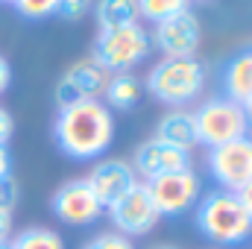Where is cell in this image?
Instances as JSON below:
<instances>
[{"mask_svg": "<svg viewBox=\"0 0 252 249\" xmlns=\"http://www.w3.org/2000/svg\"><path fill=\"white\" fill-rule=\"evenodd\" d=\"M50 211L67 226H91L103 217L106 208L97 199V193L91 190L88 179H70L53 193Z\"/></svg>", "mask_w": 252, "mask_h": 249, "instance_id": "cell-9", "label": "cell"}, {"mask_svg": "<svg viewBox=\"0 0 252 249\" xmlns=\"http://www.w3.org/2000/svg\"><path fill=\"white\" fill-rule=\"evenodd\" d=\"M208 170L220 190L238 193L241 187L252 182V138H235L229 144L211 147L208 150Z\"/></svg>", "mask_w": 252, "mask_h": 249, "instance_id": "cell-6", "label": "cell"}, {"mask_svg": "<svg viewBox=\"0 0 252 249\" xmlns=\"http://www.w3.org/2000/svg\"><path fill=\"white\" fill-rule=\"evenodd\" d=\"M205 88V67L196 56H164L158 64H153L150 76H147V91L170 106V109H182L193 103Z\"/></svg>", "mask_w": 252, "mask_h": 249, "instance_id": "cell-3", "label": "cell"}, {"mask_svg": "<svg viewBox=\"0 0 252 249\" xmlns=\"http://www.w3.org/2000/svg\"><path fill=\"white\" fill-rule=\"evenodd\" d=\"M56 144L67 158H100L115 141V115L103 100H79L59 109L53 126Z\"/></svg>", "mask_w": 252, "mask_h": 249, "instance_id": "cell-1", "label": "cell"}, {"mask_svg": "<svg viewBox=\"0 0 252 249\" xmlns=\"http://www.w3.org/2000/svg\"><path fill=\"white\" fill-rule=\"evenodd\" d=\"M9 173H12V156H9L6 144H0V179L9 176Z\"/></svg>", "mask_w": 252, "mask_h": 249, "instance_id": "cell-28", "label": "cell"}, {"mask_svg": "<svg viewBox=\"0 0 252 249\" xmlns=\"http://www.w3.org/2000/svg\"><path fill=\"white\" fill-rule=\"evenodd\" d=\"M9 249H64V241L59 232L44 229V226H30L12 238Z\"/></svg>", "mask_w": 252, "mask_h": 249, "instance_id": "cell-18", "label": "cell"}, {"mask_svg": "<svg viewBox=\"0 0 252 249\" xmlns=\"http://www.w3.org/2000/svg\"><path fill=\"white\" fill-rule=\"evenodd\" d=\"M12 129H15V121H12V115H9V112L0 106V144H6V141H9Z\"/></svg>", "mask_w": 252, "mask_h": 249, "instance_id": "cell-24", "label": "cell"}, {"mask_svg": "<svg viewBox=\"0 0 252 249\" xmlns=\"http://www.w3.org/2000/svg\"><path fill=\"white\" fill-rule=\"evenodd\" d=\"M199 187H202V182H199V176L190 167L156 176V179L147 182V190L153 196V205H156L158 217H179V214H185L196 202Z\"/></svg>", "mask_w": 252, "mask_h": 249, "instance_id": "cell-7", "label": "cell"}, {"mask_svg": "<svg viewBox=\"0 0 252 249\" xmlns=\"http://www.w3.org/2000/svg\"><path fill=\"white\" fill-rule=\"evenodd\" d=\"M9 85H12V67H9L6 56H0V97L9 91Z\"/></svg>", "mask_w": 252, "mask_h": 249, "instance_id": "cell-25", "label": "cell"}, {"mask_svg": "<svg viewBox=\"0 0 252 249\" xmlns=\"http://www.w3.org/2000/svg\"><path fill=\"white\" fill-rule=\"evenodd\" d=\"M199 38H202V30L190 9L156 24V32H153V41L164 56H193L199 47Z\"/></svg>", "mask_w": 252, "mask_h": 249, "instance_id": "cell-11", "label": "cell"}, {"mask_svg": "<svg viewBox=\"0 0 252 249\" xmlns=\"http://www.w3.org/2000/svg\"><path fill=\"white\" fill-rule=\"evenodd\" d=\"M18 196H21V187H18V182L12 179V173H9V176H3V179H0V208L15 211Z\"/></svg>", "mask_w": 252, "mask_h": 249, "instance_id": "cell-23", "label": "cell"}, {"mask_svg": "<svg viewBox=\"0 0 252 249\" xmlns=\"http://www.w3.org/2000/svg\"><path fill=\"white\" fill-rule=\"evenodd\" d=\"M190 167V153L188 150H179L173 144H164L158 138H150L144 141L135 156H132V170L141 173L147 182L156 179V176H164V173H173V170H188Z\"/></svg>", "mask_w": 252, "mask_h": 249, "instance_id": "cell-12", "label": "cell"}, {"mask_svg": "<svg viewBox=\"0 0 252 249\" xmlns=\"http://www.w3.org/2000/svg\"><path fill=\"white\" fill-rule=\"evenodd\" d=\"M109 217H112V226L126 235V238H138V235H147L156 223H158V211L153 205V196L147 190V182H138L126 190L118 202H112L109 208Z\"/></svg>", "mask_w": 252, "mask_h": 249, "instance_id": "cell-8", "label": "cell"}, {"mask_svg": "<svg viewBox=\"0 0 252 249\" xmlns=\"http://www.w3.org/2000/svg\"><path fill=\"white\" fill-rule=\"evenodd\" d=\"M241 109H244V118H247V126L252 129V97L247 100V103H244V106H241Z\"/></svg>", "mask_w": 252, "mask_h": 249, "instance_id": "cell-29", "label": "cell"}, {"mask_svg": "<svg viewBox=\"0 0 252 249\" xmlns=\"http://www.w3.org/2000/svg\"><path fill=\"white\" fill-rule=\"evenodd\" d=\"M94 9V0H59L56 15H62L64 21H79Z\"/></svg>", "mask_w": 252, "mask_h": 249, "instance_id": "cell-22", "label": "cell"}, {"mask_svg": "<svg viewBox=\"0 0 252 249\" xmlns=\"http://www.w3.org/2000/svg\"><path fill=\"white\" fill-rule=\"evenodd\" d=\"M0 3H12V0H0Z\"/></svg>", "mask_w": 252, "mask_h": 249, "instance_id": "cell-32", "label": "cell"}, {"mask_svg": "<svg viewBox=\"0 0 252 249\" xmlns=\"http://www.w3.org/2000/svg\"><path fill=\"white\" fill-rule=\"evenodd\" d=\"M147 56H150V32L141 24H126L115 30H100L91 59L112 76V73H129Z\"/></svg>", "mask_w": 252, "mask_h": 249, "instance_id": "cell-4", "label": "cell"}, {"mask_svg": "<svg viewBox=\"0 0 252 249\" xmlns=\"http://www.w3.org/2000/svg\"><path fill=\"white\" fill-rule=\"evenodd\" d=\"M153 138H158V141H164V144H173V147L188 150L190 153V150L196 147L193 112H185V109H173V112H167V115L158 121Z\"/></svg>", "mask_w": 252, "mask_h": 249, "instance_id": "cell-15", "label": "cell"}, {"mask_svg": "<svg viewBox=\"0 0 252 249\" xmlns=\"http://www.w3.org/2000/svg\"><path fill=\"white\" fill-rule=\"evenodd\" d=\"M235 196H238V202L244 205V211L250 214V220H252V182H247V185L241 187V190H238Z\"/></svg>", "mask_w": 252, "mask_h": 249, "instance_id": "cell-27", "label": "cell"}, {"mask_svg": "<svg viewBox=\"0 0 252 249\" xmlns=\"http://www.w3.org/2000/svg\"><path fill=\"white\" fill-rule=\"evenodd\" d=\"M185 9H188V0H138V15L153 24H161Z\"/></svg>", "mask_w": 252, "mask_h": 249, "instance_id": "cell-19", "label": "cell"}, {"mask_svg": "<svg viewBox=\"0 0 252 249\" xmlns=\"http://www.w3.org/2000/svg\"><path fill=\"white\" fill-rule=\"evenodd\" d=\"M196 229L217 247H238L252 235V220L232 190H211L196 205Z\"/></svg>", "mask_w": 252, "mask_h": 249, "instance_id": "cell-2", "label": "cell"}, {"mask_svg": "<svg viewBox=\"0 0 252 249\" xmlns=\"http://www.w3.org/2000/svg\"><path fill=\"white\" fill-rule=\"evenodd\" d=\"M144 100V82L135 73H112L103 88V103L118 112H132Z\"/></svg>", "mask_w": 252, "mask_h": 249, "instance_id": "cell-16", "label": "cell"}, {"mask_svg": "<svg viewBox=\"0 0 252 249\" xmlns=\"http://www.w3.org/2000/svg\"><path fill=\"white\" fill-rule=\"evenodd\" d=\"M223 91L232 103L244 106L252 97V50H241L223 67Z\"/></svg>", "mask_w": 252, "mask_h": 249, "instance_id": "cell-14", "label": "cell"}, {"mask_svg": "<svg viewBox=\"0 0 252 249\" xmlns=\"http://www.w3.org/2000/svg\"><path fill=\"white\" fill-rule=\"evenodd\" d=\"M82 249H135V247L121 232H103V235H94Z\"/></svg>", "mask_w": 252, "mask_h": 249, "instance_id": "cell-21", "label": "cell"}, {"mask_svg": "<svg viewBox=\"0 0 252 249\" xmlns=\"http://www.w3.org/2000/svg\"><path fill=\"white\" fill-rule=\"evenodd\" d=\"M12 235V211L0 208V244H6Z\"/></svg>", "mask_w": 252, "mask_h": 249, "instance_id": "cell-26", "label": "cell"}, {"mask_svg": "<svg viewBox=\"0 0 252 249\" xmlns=\"http://www.w3.org/2000/svg\"><path fill=\"white\" fill-rule=\"evenodd\" d=\"M193 126H196V144L220 147L229 144L235 138H244L250 132L244 109L238 103H232L229 97H211L205 100L196 112H193Z\"/></svg>", "mask_w": 252, "mask_h": 249, "instance_id": "cell-5", "label": "cell"}, {"mask_svg": "<svg viewBox=\"0 0 252 249\" xmlns=\"http://www.w3.org/2000/svg\"><path fill=\"white\" fill-rule=\"evenodd\" d=\"M106 82H109V73L94 59L73 62L62 73V79L56 82V106L64 109V106L79 103V100H100Z\"/></svg>", "mask_w": 252, "mask_h": 249, "instance_id": "cell-10", "label": "cell"}, {"mask_svg": "<svg viewBox=\"0 0 252 249\" xmlns=\"http://www.w3.org/2000/svg\"><path fill=\"white\" fill-rule=\"evenodd\" d=\"M85 179H88L91 190L97 193V199L103 202V208H109L132 185H138V173L132 170V164L124 161V158H103L100 164L91 167V173Z\"/></svg>", "mask_w": 252, "mask_h": 249, "instance_id": "cell-13", "label": "cell"}, {"mask_svg": "<svg viewBox=\"0 0 252 249\" xmlns=\"http://www.w3.org/2000/svg\"><path fill=\"white\" fill-rule=\"evenodd\" d=\"M158 249H176V247H158Z\"/></svg>", "mask_w": 252, "mask_h": 249, "instance_id": "cell-31", "label": "cell"}, {"mask_svg": "<svg viewBox=\"0 0 252 249\" xmlns=\"http://www.w3.org/2000/svg\"><path fill=\"white\" fill-rule=\"evenodd\" d=\"M12 6L18 9V15H24L30 21H44V18L56 15L59 0H12Z\"/></svg>", "mask_w": 252, "mask_h": 249, "instance_id": "cell-20", "label": "cell"}, {"mask_svg": "<svg viewBox=\"0 0 252 249\" xmlns=\"http://www.w3.org/2000/svg\"><path fill=\"white\" fill-rule=\"evenodd\" d=\"M94 15L100 30H115L126 24H138V0H97L94 3Z\"/></svg>", "mask_w": 252, "mask_h": 249, "instance_id": "cell-17", "label": "cell"}, {"mask_svg": "<svg viewBox=\"0 0 252 249\" xmlns=\"http://www.w3.org/2000/svg\"><path fill=\"white\" fill-rule=\"evenodd\" d=\"M0 249H9V244H0Z\"/></svg>", "mask_w": 252, "mask_h": 249, "instance_id": "cell-30", "label": "cell"}]
</instances>
